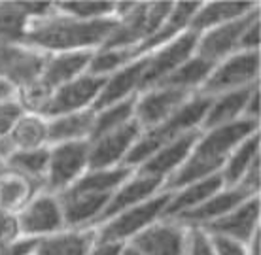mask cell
Returning a JSON list of instances; mask_svg holds the SVG:
<instances>
[{
	"label": "cell",
	"instance_id": "cell-15",
	"mask_svg": "<svg viewBox=\"0 0 261 255\" xmlns=\"http://www.w3.org/2000/svg\"><path fill=\"white\" fill-rule=\"evenodd\" d=\"M199 229H202L210 236L231 238L246 246L259 233V195L246 199L229 214Z\"/></svg>",
	"mask_w": 261,
	"mask_h": 255
},
{
	"label": "cell",
	"instance_id": "cell-25",
	"mask_svg": "<svg viewBox=\"0 0 261 255\" xmlns=\"http://www.w3.org/2000/svg\"><path fill=\"white\" fill-rule=\"evenodd\" d=\"M223 189V180L220 174H214V176L202 178L199 182H193L190 185H186L182 189L172 191L170 195V201L165 208V214L161 219H174V217L182 216L186 212L197 208L199 204H202L206 199H210L212 195H216L218 191Z\"/></svg>",
	"mask_w": 261,
	"mask_h": 255
},
{
	"label": "cell",
	"instance_id": "cell-30",
	"mask_svg": "<svg viewBox=\"0 0 261 255\" xmlns=\"http://www.w3.org/2000/svg\"><path fill=\"white\" fill-rule=\"evenodd\" d=\"M255 163H259V131L252 136L244 138L235 150L229 153L227 161L223 163L220 176L223 180V187H237L241 180L246 176Z\"/></svg>",
	"mask_w": 261,
	"mask_h": 255
},
{
	"label": "cell",
	"instance_id": "cell-19",
	"mask_svg": "<svg viewBox=\"0 0 261 255\" xmlns=\"http://www.w3.org/2000/svg\"><path fill=\"white\" fill-rule=\"evenodd\" d=\"M199 136H201V131H191L188 134H184V136L176 138L174 142H170V144L163 146L161 150H157L148 161H144L140 166H137L135 172L159 178V180L167 182L186 163V159L190 157L191 150H193L195 142L199 140Z\"/></svg>",
	"mask_w": 261,
	"mask_h": 255
},
{
	"label": "cell",
	"instance_id": "cell-27",
	"mask_svg": "<svg viewBox=\"0 0 261 255\" xmlns=\"http://www.w3.org/2000/svg\"><path fill=\"white\" fill-rule=\"evenodd\" d=\"M259 83L252 85V87H244L239 91H229L218 97H212L210 106L206 110V116L202 119L201 131H208V129H216V127H223L233 121L242 119L244 114V106L248 102L250 95Z\"/></svg>",
	"mask_w": 261,
	"mask_h": 255
},
{
	"label": "cell",
	"instance_id": "cell-37",
	"mask_svg": "<svg viewBox=\"0 0 261 255\" xmlns=\"http://www.w3.org/2000/svg\"><path fill=\"white\" fill-rule=\"evenodd\" d=\"M21 238H23V236H21L17 214L0 210V248L12 246V244L19 242Z\"/></svg>",
	"mask_w": 261,
	"mask_h": 255
},
{
	"label": "cell",
	"instance_id": "cell-1",
	"mask_svg": "<svg viewBox=\"0 0 261 255\" xmlns=\"http://www.w3.org/2000/svg\"><path fill=\"white\" fill-rule=\"evenodd\" d=\"M118 25V17L82 21L57 10L44 19L34 21L25 36V46L51 55L66 51H95L105 46Z\"/></svg>",
	"mask_w": 261,
	"mask_h": 255
},
{
	"label": "cell",
	"instance_id": "cell-12",
	"mask_svg": "<svg viewBox=\"0 0 261 255\" xmlns=\"http://www.w3.org/2000/svg\"><path fill=\"white\" fill-rule=\"evenodd\" d=\"M257 17H259V6L252 10L250 13H246V15L239 17V19L223 23V25L214 26V29H210L206 33L199 34L195 46V55L218 65L225 57L241 51L242 34L248 29L250 23L257 19Z\"/></svg>",
	"mask_w": 261,
	"mask_h": 255
},
{
	"label": "cell",
	"instance_id": "cell-20",
	"mask_svg": "<svg viewBox=\"0 0 261 255\" xmlns=\"http://www.w3.org/2000/svg\"><path fill=\"white\" fill-rule=\"evenodd\" d=\"M199 4L201 2H172L169 15L165 17L161 26L153 33V36L150 40H146L142 46L130 49L133 59H140L144 55H150L151 51L167 46L169 42L178 38L180 34L190 31V23L193 19V15H195Z\"/></svg>",
	"mask_w": 261,
	"mask_h": 255
},
{
	"label": "cell",
	"instance_id": "cell-14",
	"mask_svg": "<svg viewBox=\"0 0 261 255\" xmlns=\"http://www.w3.org/2000/svg\"><path fill=\"white\" fill-rule=\"evenodd\" d=\"M46 57V53L25 44L0 46V79L17 91L40 78Z\"/></svg>",
	"mask_w": 261,
	"mask_h": 255
},
{
	"label": "cell",
	"instance_id": "cell-40",
	"mask_svg": "<svg viewBox=\"0 0 261 255\" xmlns=\"http://www.w3.org/2000/svg\"><path fill=\"white\" fill-rule=\"evenodd\" d=\"M210 242H212V248H214L216 255H248V249H246L244 244L235 242L231 238L210 236Z\"/></svg>",
	"mask_w": 261,
	"mask_h": 255
},
{
	"label": "cell",
	"instance_id": "cell-34",
	"mask_svg": "<svg viewBox=\"0 0 261 255\" xmlns=\"http://www.w3.org/2000/svg\"><path fill=\"white\" fill-rule=\"evenodd\" d=\"M135 100H137V97L127 98L123 102H118V104H112L108 108L95 111V121H93V131L89 140L100 136L105 132L114 131L121 125L129 123L130 119H135Z\"/></svg>",
	"mask_w": 261,
	"mask_h": 255
},
{
	"label": "cell",
	"instance_id": "cell-41",
	"mask_svg": "<svg viewBox=\"0 0 261 255\" xmlns=\"http://www.w3.org/2000/svg\"><path fill=\"white\" fill-rule=\"evenodd\" d=\"M241 51H259V17L252 21L242 34Z\"/></svg>",
	"mask_w": 261,
	"mask_h": 255
},
{
	"label": "cell",
	"instance_id": "cell-33",
	"mask_svg": "<svg viewBox=\"0 0 261 255\" xmlns=\"http://www.w3.org/2000/svg\"><path fill=\"white\" fill-rule=\"evenodd\" d=\"M47 163H49V146L31 151H13L6 159L8 168L31 178L33 182L44 185L46 182Z\"/></svg>",
	"mask_w": 261,
	"mask_h": 255
},
{
	"label": "cell",
	"instance_id": "cell-11",
	"mask_svg": "<svg viewBox=\"0 0 261 255\" xmlns=\"http://www.w3.org/2000/svg\"><path fill=\"white\" fill-rule=\"evenodd\" d=\"M199 34L186 31L178 38L169 42L167 46L159 47L148 55V65L144 70V76L140 79V89L138 93L148 91L163 81L169 74H172L178 66L184 65L186 61L195 55V46Z\"/></svg>",
	"mask_w": 261,
	"mask_h": 255
},
{
	"label": "cell",
	"instance_id": "cell-28",
	"mask_svg": "<svg viewBox=\"0 0 261 255\" xmlns=\"http://www.w3.org/2000/svg\"><path fill=\"white\" fill-rule=\"evenodd\" d=\"M95 121V111L84 110L47 119V146L89 140Z\"/></svg>",
	"mask_w": 261,
	"mask_h": 255
},
{
	"label": "cell",
	"instance_id": "cell-4",
	"mask_svg": "<svg viewBox=\"0 0 261 255\" xmlns=\"http://www.w3.org/2000/svg\"><path fill=\"white\" fill-rule=\"evenodd\" d=\"M172 2H118V25L105 42L106 49H135L153 36L169 15Z\"/></svg>",
	"mask_w": 261,
	"mask_h": 255
},
{
	"label": "cell",
	"instance_id": "cell-44",
	"mask_svg": "<svg viewBox=\"0 0 261 255\" xmlns=\"http://www.w3.org/2000/svg\"><path fill=\"white\" fill-rule=\"evenodd\" d=\"M15 98V89L12 85L6 83L0 79V102H6V100H13Z\"/></svg>",
	"mask_w": 261,
	"mask_h": 255
},
{
	"label": "cell",
	"instance_id": "cell-32",
	"mask_svg": "<svg viewBox=\"0 0 261 255\" xmlns=\"http://www.w3.org/2000/svg\"><path fill=\"white\" fill-rule=\"evenodd\" d=\"M31 23L21 2H0V46L23 44Z\"/></svg>",
	"mask_w": 261,
	"mask_h": 255
},
{
	"label": "cell",
	"instance_id": "cell-45",
	"mask_svg": "<svg viewBox=\"0 0 261 255\" xmlns=\"http://www.w3.org/2000/svg\"><path fill=\"white\" fill-rule=\"evenodd\" d=\"M119 255H142V253H140L135 246H130V244H123V248H121Z\"/></svg>",
	"mask_w": 261,
	"mask_h": 255
},
{
	"label": "cell",
	"instance_id": "cell-31",
	"mask_svg": "<svg viewBox=\"0 0 261 255\" xmlns=\"http://www.w3.org/2000/svg\"><path fill=\"white\" fill-rule=\"evenodd\" d=\"M214 66V63L202 59L199 55H193L184 65L178 66L174 72L169 74L159 85L161 87H172V89H182V91L188 93H199Z\"/></svg>",
	"mask_w": 261,
	"mask_h": 255
},
{
	"label": "cell",
	"instance_id": "cell-21",
	"mask_svg": "<svg viewBox=\"0 0 261 255\" xmlns=\"http://www.w3.org/2000/svg\"><path fill=\"white\" fill-rule=\"evenodd\" d=\"M91 57L93 51L51 53L46 57V63H44L38 81L53 93L61 85L87 74V66L91 63Z\"/></svg>",
	"mask_w": 261,
	"mask_h": 255
},
{
	"label": "cell",
	"instance_id": "cell-26",
	"mask_svg": "<svg viewBox=\"0 0 261 255\" xmlns=\"http://www.w3.org/2000/svg\"><path fill=\"white\" fill-rule=\"evenodd\" d=\"M4 142L10 153L47 148V119L38 114L23 111L15 119L12 131L8 132Z\"/></svg>",
	"mask_w": 261,
	"mask_h": 255
},
{
	"label": "cell",
	"instance_id": "cell-17",
	"mask_svg": "<svg viewBox=\"0 0 261 255\" xmlns=\"http://www.w3.org/2000/svg\"><path fill=\"white\" fill-rule=\"evenodd\" d=\"M146 65H148V55L130 61L129 65L121 66L114 74L106 76V81L102 85V89H100L97 102L93 106V111H98L112 104L123 102L127 98L137 97L138 89H140V79H142L144 70H146Z\"/></svg>",
	"mask_w": 261,
	"mask_h": 255
},
{
	"label": "cell",
	"instance_id": "cell-9",
	"mask_svg": "<svg viewBox=\"0 0 261 255\" xmlns=\"http://www.w3.org/2000/svg\"><path fill=\"white\" fill-rule=\"evenodd\" d=\"M105 81L106 78L84 74L68 83L61 85L51 93L46 108L42 110L40 116L46 119H53L59 116H66V114H74V111L93 110Z\"/></svg>",
	"mask_w": 261,
	"mask_h": 255
},
{
	"label": "cell",
	"instance_id": "cell-23",
	"mask_svg": "<svg viewBox=\"0 0 261 255\" xmlns=\"http://www.w3.org/2000/svg\"><path fill=\"white\" fill-rule=\"evenodd\" d=\"M97 242L95 227L85 229H65L36 240L31 255H87Z\"/></svg>",
	"mask_w": 261,
	"mask_h": 255
},
{
	"label": "cell",
	"instance_id": "cell-36",
	"mask_svg": "<svg viewBox=\"0 0 261 255\" xmlns=\"http://www.w3.org/2000/svg\"><path fill=\"white\" fill-rule=\"evenodd\" d=\"M133 59L130 49H106V47H98L97 51H93L91 63L87 66V74L91 76H100L106 78L119 70L121 66L129 65Z\"/></svg>",
	"mask_w": 261,
	"mask_h": 255
},
{
	"label": "cell",
	"instance_id": "cell-10",
	"mask_svg": "<svg viewBox=\"0 0 261 255\" xmlns=\"http://www.w3.org/2000/svg\"><path fill=\"white\" fill-rule=\"evenodd\" d=\"M140 134L142 127L138 125L137 119H130L129 123L89 140V170L121 166Z\"/></svg>",
	"mask_w": 261,
	"mask_h": 255
},
{
	"label": "cell",
	"instance_id": "cell-43",
	"mask_svg": "<svg viewBox=\"0 0 261 255\" xmlns=\"http://www.w3.org/2000/svg\"><path fill=\"white\" fill-rule=\"evenodd\" d=\"M123 248V244H118V242H97L93 244V248L89 249V253L87 255H119Z\"/></svg>",
	"mask_w": 261,
	"mask_h": 255
},
{
	"label": "cell",
	"instance_id": "cell-22",
	"mask_svg": "<svg viewBox=\"0 0 261 255\" xmlns=\"http://www.w3.org/2000/svg\"><path fill=\"white\" fill-rule=\"evenodd\" d=\"M246 199H252L248 193H244L239 187H223L222 191H218L216 195L206 199L202 204H199L197 208L186 212L182 216L174 217L170 221L178 223V225H186V227H204L208 223L220 219L222 216L229 214L233 208H237L241 203H244Z\"/></svg>",
	"mask_w": 261,
	"mask_h": 255
},
{
	"label": "cell",
	"instance_id": "cell-24",
	"mask_svg": "<svg viewBox=\"0 0 261 255\" xmlns=\"http://www.w3.org/2000/svg\"><path fill=\"white\" fill-rule=\"evenodd\" d=\"M257 6H259V2H241V0H235V2H201L190 23V31L195 34H202L214 26L239 19L252 10H255Z\"/></svg>",
	"mask_w": 261,
	"mask_h": 255
},
{
	"label": "cell",
	"instance_id": "cell-42",
	"mask_svg": "<svg viewBox=\"0 0 261 255\" xmlns=\"http://www.w3.org/2000/svg\"><path fill=\"white\" fill-rule=\"evenodd\" d=\"M34 246H36V240H31V238H21L19 242L12 244V246L0 248V255H31L33 253Z\"/></svg>",
	"mask_w": 261,
	"mask_h": 255
},
{
	"label": "cell",
	"instance_id": "cell-35",
	"mask_svg": "<svg viewBox=\"0 0 261 255\" xmlns=\"http://www.w3.org/2000/svg\"><path fill=\"white\" fill-rule=\"evenodd\" d=\"M53 6L59 13L70 15L74 19L82 21H95V19H106L114 17L118 10V2H102V0H82V2H53Z\"/></svg>",
	"mask_w": 261,
	"mask_h": 255
},
{
	"label": "cell",
	"instance_id": "cell-3",
	"mask_svg": "<svg viewBox=\"0 0 261 255\" xmlns=\"http://www.w3.org/2000/svg\"><path fill=\"white\" fill-rule=\"evenodd\" d=\"M210 100H212V97L195 93L170 118H167L165 121H161V123L151 127V129L142 131L140 138L137 140V144L133 146L130 153L123 161L125 166L137 168L144 161H148L157 150H161L163 146L174 142L176 138L184 136V134H188L191 131H201L202 119L206 116Z\"/></svg>",
	"mask_w": 261,
	"mask_h": 255
},
{
	"label": "cell",
	"instance_id": "cell-7",
	"mask_svg": "<svg viewBox=\"0 0 261 255\" xmlns=\"http://www.w3.org/2000/svg\"><path fill=\"white\" fill-rule=\"evenodd\" d=\"M89 170V142H66V144L49 146V163L46 172L47 193L61 195L70 185L78 182Z\"/></svg>",
	"mask_w": 261,
	"mask_h": 255
},
{
	"label": "cell",
	"instance_id": "cell-38",
	"mask_svg": "<svg viewBox=\"0 0 261 255\" xmlns=\"http://www.w3.org/2000/svg\"><path fill=\"white\" fill-rule=\"evenodd\" d=\"M188 229V246L186 255H216L210 236L199 227H186Z\"/></svg>",
	"mask_w": 261,
	"mask_h": 255
},
{
	"label": "cell",
	"instance_id": "cell-16",
	"mask_svg": "<svg viewBox=\"0 0 261 255\" xmlns=\"http://www.w3.org/2000/svg\"><path fill=\"white\" fill-rule=\"evenodd\" d=\"M127 244L135 246L142 255H186L188 229L174 221L159 219Z\"/></svg>",
	"mask_w": 261,
	"mask_h": 255
},
{
	"label": "cell",
	"instance_id": "cell-5",
	"mask_svg": "<svg viewBox=\"0 0 261 255\" xmlns=\"http://www.w3.org/2000/svg\"><path fill=\"white\" fill-rule=\"evenodd\" d=\"M170 191H161L144 203L127 208L116 214L114 217L100 223L97 229V240L100 242H118L127 244L138 233L148 229L150 225L159 221L165 214V208L170 201Z\"/></svg>",
	"mask_w": 261,
	"mask_h": 255
},
{
	"label": "cell",
	"instance_id": "cell-13",
	"mask_svg": "<svg viewBox=\"0 0 261 255\" xmlns=\"http://www.w3.org/2000/svg\"><path fill=\"white\" fill-rule=\"evenodd\" d=\"M195 93H188L182 89L172 87H151L148 91H142L137 95L135 100V119L142 127V131L151 129L170 118L174 111L182 108Z\"/></svg>",
	"mask_w": 261,
	"mask_h": 255
},
{
	"label": "cell",
	"instance_id": "cell-6",
	"mask_svg": "<svg viewBox=\"0 0 261 255\" xmlns=\"http://www.w3.org/2000/svg\"><path fill=\"white\" fill-rule=\"evenodd\" d=\"M259 83V51H237L212 68L201 95L218 97Z\"/></svg>",
	"mask_w": 261,
	"mask_h": 255
},
{
	"label": "cell",
	"instance_id": "cell-2",
	"mask_svg": "<svg viewBox=\"0 0 261 255\" xmlns=\"http://www.w3.org/2000/svg\"><path fill=\"white\" fill-rule=\"evenodd\" d=\"M257 131H259V121H250V119H239L223 127L201 131V136L193 146L190 157L165 182L163 191L172 193L193 182H199L202 178L220 174L229 153L244 138L252 136Z\"/></svg>",
	"mask_w": 261,
	"mask_h": 255
},
{
	"label": "cell",
	"instance_id": "cell-39",
	"mask_svg": "<svg viewBox=\"0 0 261 255\" xmlns=\"http://www.w3.org/2000/svg\"><path fill=\"white\" fill-rule=\"evenodd\" d=\"M23 110L17 104V100H6V102H0V142L8 136V132L12 131L15 119L19 118Z\"/></svg>",
	"mask_w": 261,
	"mask_h": 255
},
{
	"label": "cell",
	"instance_id": "cell-18",
	"mask_svg": "<svg viewBox=\"0 0 261 255\" xmlns=\"http://www.w3.org/2000/svg\"><path fill=\"white\" fill-rule=\"evenodd\" d=\"M163 185H165L163 180L153 178V176H146V174H138V172L133 170V174L119 185L118 189L114 191V195H112L108 206L105 208L102 216L98 217L97 227L100 223H105L106 219H110V217H114L116 214H119V212H123V210H127V208H133V206H137V204L151 199V196L157 195V193H161V191H163Z\"/></svg>",
	"mask_w": 261,
	"mask_h": 255
},
{
	"label": "cell",
	"instance_id": "cell-29",
	"mask_svg": "<svg viewBox=\"0 0 261 255\" xmlns=\"http://www.w3.org/2000/svg\"><path fill=\"white\" fill-rule=\"evenodd\" d=\"M42 189L44 185L6 166L0 172V210L17 214Z\"/></svg>",
	"mask_w": 261,
	"mask_h": 255
},
{
	"label": "cell",
	"instance_id": "cell-8",
	"mask_svg": "<svg viewBox=\"0 0 261 255\" xmlns=\"http://www.w3.org/2000/svg\"><path fill=\"white\" fill-rule=\"evenodd\" d=\"M17 221L23 238L40 240L66 229L59 196L40 191L17 212Z\"/></svg>",
	"mask_w": 261,
	"mask_h": 255
}]
</instances>
